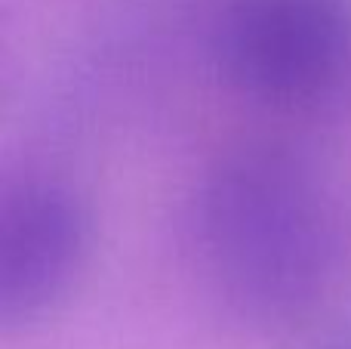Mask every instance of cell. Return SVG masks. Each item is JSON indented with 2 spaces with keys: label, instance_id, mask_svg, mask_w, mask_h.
<instances>
[{
  "label": "cell",
  "instance_id": "cell-4",
  "mask_svg": "<svg viewBox=\"0 0 351 349\" xmlns=\"http://www.w3.org/2000/svg\"><path fill=\"white\" fill-rule=\"evenodd\" d=\"M305 349H351V313L321 328Z\"/></svg>",
  "mask_w": 351,
  "mask_h": 349
},
{
  "label": "cell",
  "instance_id": "cell-3",
  "mask_svg": "<svg viewBox=\"0 0 351 349\" xmlns=\"http://www.w3.org/2000/svg\"><path fill=\"white\" fill-rule=\"evenodd\" d=\"M90 210L65 183L22 179L0 195V325L47 319L90 260Z\"/></svg>",
  "mask_w": 351,
  "mask_h": 349
},
{
  "label": "cell",
  "instance_id": "cell-2",
  "mask_svg": "<svg viewBox=\"0 0 351 349\" xmlns=\"http://www.w3.org/2000/svg\"><path fill=\"white\" fill-rule=\"evenodd\" d=\"M213 56L225 84L253 102L333 99L351 78V0H228Z\"/></svg>",
  "mask_w": 351,
  "mask_h": 349
},
{
  "label": "cell",
  "instance_id": "cell-1",
  "mask_svg": "<svg viewBox=\"0 0 351 349\" xmlns=\"http://www.w3.org/2000/svg\"><path fill=\"white\" fill-rule=\"evenodd\" d=\"M194 235L216 294L259 325L308 315L346 260L333 189L308 158L278 146L241 148L206 173Z\"/></svg>",
  "mask_w": 351,
  "mask_h": 349
}]
</instances>
